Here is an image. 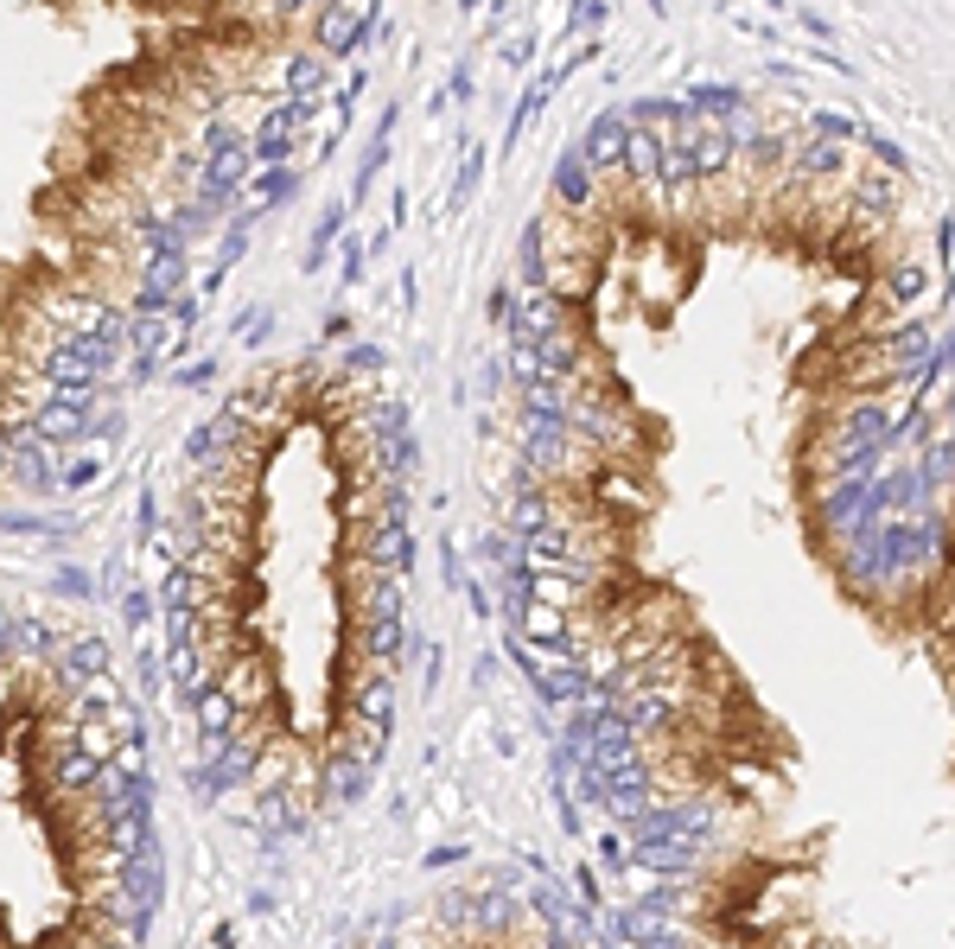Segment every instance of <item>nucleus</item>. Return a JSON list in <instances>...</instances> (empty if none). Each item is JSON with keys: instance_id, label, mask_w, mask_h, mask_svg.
Segmentation results:
<instances>
[{"instance_id": "obj_1", "label": "nucleus", "mask_w": 955, "mask_h": 949, "mask_svg": "<svg viewBox=\"0 0 955 949\" xmlns=\"http://www.w3.org/2000/svg\"><path fill=\"white\" fill-rule=\"evenodd\" d=\"M141 924L128 720L77 657L0 618V949H141Z\"/></svg>"}]
</instances>
